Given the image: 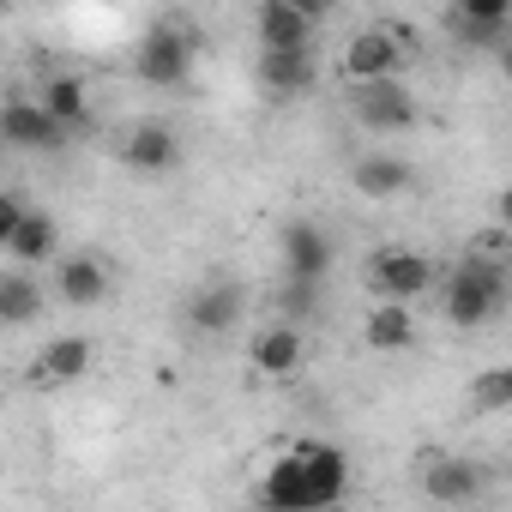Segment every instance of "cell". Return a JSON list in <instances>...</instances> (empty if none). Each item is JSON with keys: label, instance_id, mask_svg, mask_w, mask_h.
Here are the masks:
<instances>
[{"label": "cell", "instance_id": "obj_25", "mask_svg": "<svg viewBox=\"0 0 512 512\" xmlns=\"http://www.w3.org/2000/svg\"><path fill=\"white\" fill-rule=\"evenodd\" d=\"M452 19H470V25H494V19H512V0H458Z\"/></svg>", "mask_w": 512, "mask_h": 512}, {"label": "cell", "instance_id": "obj_4", "mask_svg": "<svg viewBox=\"0 0 512 512\" xmlns=\"http://www.w3.org/2000/svg\"><path fill=\"white\" fill-rule=\"evenodd\" d=\"M404 43H410V31L404 25H368V31H356L350 43H344V79L350 85H368V79H386V73H398L404 67Z\"/></svg>", "mask_w": 512, "mask_h": 512}, {"label": "cell", "instance_id": "obj_7", "mask_svg": "<svg viewBox=\"0 0 512 512\" xmlns=\"http://www.w3.org/2000/svg\"><path fill=\"white\" fill-rule=\"evenodd\" d=\"M278 253H284V278L326 284V272H332V241H326V229H320V223L290 217V223L278 229Z\"/></svg>", "mask_w": 512, "mask_h": 512}, {"label": "cell", "instance_id": "obj_23", "mask_svg": "<svg viewBox=\"0 0 512 512\" xmlns=\"http://www.w3.org/2000/svg\"><path fill=\"white\" fill-rule=\"evenodd\" d=\"M452 37H458V49H488V55H500V49L512 43V19H494V25L452 19Z\"/></svg>", "mask_w": 512, "mask_h": 512}, {"label": "cell", "instance_id": "obj_14", "mask_svg": "<svg viewBox=\"0 0 512 512\" xmlns=\"http://www.w3.org/2000/svg\"><path fill=\"white\" fill-rule=\"evenodd\" d=\"M55 296L67 308H97L109 296V266L97 253H67V260H55Z\"/></svg>", "mask_w": 512, "mask_h": 512}, {"label": "cell", "instance_id": "obj_9", "mask_svg": "<svg viewBox=\"0 0 512 512\" xmlns=\"http://www.w3.org/2000/svg\"><path fill=\"white\" fill-rule=\"evenodd\" d=\"M482 488H488V464L482 458H428L422 464V494L440 500V506L482 500Z\"/></svg>", "mask_w": 512, "mask_h": 512}, {"label": "cell", "instance_id": "obj_19", "mask_svg": "<svg viewBox=\"0 0 512 512\" xmlns=\"http://www.w3.org/2000/svg\"><path fill=\"white\" fill-rule=\"evenodd\" d=\"M43 308H49V290L25 266H13L7 278H0V320L7 326H31V320H43Z\"/></svg>", "mask_w": 512, "mask_h": 512}, {"label": "cell", "instance_id": "obj_15", "mask_svg": "<svg viewBox=\"0 0 512 512\" xmlns=\"http://www.w3.org/2000/svg\"><path fill=\"white\" fill-rule=\"evenodd\" d=\"M266 97H302L314 85V55L308 49H260V67H253Z\"/></svg>", "mask_w": 512, "mask_h": 512}, {"label": "cell", "instance_id": "obj_21", "mask_svg": "<svg viewBox=\"0 0 512 512\" xmlns=\"http://www.w3.org/2000/svg\"><path fill=\"white\" fill-rule=\"evenodd\" d=\"M350 181H356V193H368V199H392V193H404L410 187V163L404 157H362L356 169H350Z\"/></svg>", "mask_w": 512, "mask_h": 512}, {"label": "cell", "instance_id": "obj_28", "mask_svg": "<svg viewBox=\"0 0 512 512\" xmlns=\"http://www.w3.org/2000/svg\"><path fill=\"white\" fill-rule=\"evenodd\" d=\"M494 67H500V79H506V85H512V43H506V49H500V55H494Z\"/></svg>", "mask_w": 512, "mask_h": 512}, {"label": "cell", "instance_id": "obj_22", "mask_svg": "<svg viewBox=\"0 0 512 512\" xmlns=\"http://www.w3.org/2000/svg\"><path fill=\"white\" fill-rule=\"evenodd\" d=\"M470 410H476V416H506V410H512V362L482 368V374L470 380Z\"/></svg>", "mask_w": 512, "mask_h": 512}, {"label": "cell", "instance_id": "obj_11", "mask_svg": "<svg viewBox=\"0 0 512 512\" xmlns=\"http://www.w3.org/2000/svg\"><path fill=\"white\" fill-rule=\"evenodd\" d=\"M97 362V344L85 332H67V338H49L31 362V386H73L85 368Z\"/></svg>", "mask_w": 512, "mask_h": 512}, {"label": "cell", "instance_id": "obj_18", "mask_svg": "<svg viewBox=\"0 0 512 512\" xmlns=\"http://www.w3.org/2000/svg\"><path fill=\"white\" fill-rule=\"evenodd\" d=\"M362 344L368 350H410L416 344V314H410V302H374L368 308V320H362Z\"/></svg>", "mask_w": 512, "mask_h": 512}, {"label": "cell", "instance_id": "obj_6", "mask_svg": "<svg viewBox=\"0 0 512 512\" xmlns=\"http://www.w3.org/2000/svg\"><path fill=\"white\" fill-rule=\"evenodd\" d=\"M356 121L374 127V133H404V127L416 121V97H410V85H404L398 73L356 85Z\"/></svg>", "mask_w": 512, "mask_h": 512}, {"label": "cell", "instance_id": "obj_24", "mask_svg": "<svg viewBox=\"0 0 512 512\" xmlns=\"http://www.w3.org/2000/svg\"><path fill=\"white\" fill-rule=\"evenodd\" d=\"M314 308H320V284H308V278H284V290H278V314L284 320H314Z\"/></svg>", "mask_w": 512, "mask_h": 512}, {"label": "cell", "instance_id": "obj_12", "mask_svg": "<svg viewBox=\"0 0 512 512\" xmlns=\"http://www.w3.org/2000/svg\"><path fill=\"white\" fill-rule=\"evenodd\" d=\"M247 356H253V368H260L266 380H290V374L302 368V356H308L302 326H296V320H278V326H266V332H253Z\"/></svg>", "mask_w": 512, "mask_h": 512}, {"label": "cell", "instance_id": "obj_10", "mask_svg": "<svg viewBox=\"0 0 512 512\" xmlns=\"http://www.w3.org/2000/svg\"><path fill=\"white\" fill-rule=\"evenodd\" d=\"M175 157H181V145H175V127H169V121H139V127H127V139H121V163H127L133 175H169Z\"/></svg>", "mask_w": 512, "mask_h": 512}, {"label": "cell", "instance_id": "obj_20", "mask_svg": "<svg viewBox=\"0 0 512 512\" xmlns=\"http://www.w3.org/2000/svg\"><path fill=\"white\" fill-rule=\"evenodd\" d=\"M43 109H49V115H55L67 133L91 127V97H85V79H73V73L49 79V85H43Z\"/></svg>", "mask_w": 512, "mask_h": 512}, {"label": "cell", "instance_id": "obj_1", "mask_svg": "<svg viewBox=\"0 0 512 512\" xmlns=\"http://www.w3.org/2000/svg\"><path fill=\"white\" fill-rule=\"evenodd\" d=\"M350 494V452L332 440H296L260 482V500L272 512H320Z\"/></svg>", "mask_w": 512, "mask_h": 512}, {"label": "cell", "instance_id": "obj_2", "mask_svg": "<svg viewBox=\"0 0 512 512\" xmlns=\"http://www.w3.org/2000/svg\"><path fill=\"white\" fill-rule=\"evenodd\" d=\"M506 302V266L494 260V253H476L470 247V260H458L446 278H440V308L458 332H476L500 314Z\"/></svg>", "mask_w": 512, "mask_h": 512}, {"label": "cell", "instance_id": "obj_8", "mask_svg": "<svg viewBox=\"0 0 512 512\" xmlns=\"http://www.w3.org/2000/svg\"><path fill=\"white\" fill-rule=\"evenodd\" d=\"M241 314H247V290L229 284V278H217V284L193 290V302H187L181 320H187V332H199V338H223V332L241 326Z\"/></svg>", "mask_w": 512, "mask_h": 512}, {"label": "cell", "instance_id": "obj_13", "mask_svg": "<svg viewBox=\"0 0 512 512\" xmlns=\"http://www.w3.org/2000/svg\"><path fill=\"white\" fill-rule=\"evenodd\" d=\"M0 133H7V145H19V151H55V145L67 139V127L43 109V97H37V103L13 97L7 115H0Z\"/></svg>", "mask_w": 512, "mask_h": 512}, {"label": "cell", "instance_id": "obj_17", "mask_svg": "<svg viewBox=\"0 0 512 512\" xmlns=\"http://www.w3.org/2000/svg\"><path fill=\"white\" fill-rule=\"evenodd\" d=\"M260 49H308L314 37V13H302L296 0H260Z\"/></svg>", "mask_w": 512, "mask_h": 512}, {"label": "cell", "instance_id": "obj_5", "mask_svg": "<svg viewBox=\"0 0 512 512\" xmlns=\"http://www.w3.org/2000/svg\"><path fill=\"white\" fill-rule=\"evenodd\" d=\"M133 67H139V79H145L151 91H175V85H187V73H193V37L175 31V25H157V31H145Z\"/></svg>", "mask_w": 512, "mask_h": 512}, {"label": "cell", "instance_id": "obj_16", "mask_svg": "<svg viewBox=\"0 0 512 512\" xmlns=\"http://www.w3.org/2000/svg\"><path fill=\"white\" fill-rule=\"evenodd\" d=\"M0 247H7L13 266H49L55 253H61V223H55L49 211H25V223L0 241Z\"/></svg>", "mask_w": 512, "mask_h": 512}, {"label": "cell", "instance_id": "obj_26", "mask_svg": "<svg viewBox=\"0 0 512 512\" xmlns=\"http://www.w3.org/2000/svg\"><path fill=\"white\" fill-rule=\"evenodd\" d=\"M19 223H25V199H19V193H7V199H0V241H7Z\"/></svg>", "mask_w": 512, "mask_h": 512}, {"label": "cell", "instance_id": "obj_29", "mask_svg": "<svg viewBox=\"0 0 512 512\" xmlns=\"http://www.w3.org/2000/svg\"><path fill=\"white\" fill-rule=\"evenodd\" d=\"M296 7H302V13H314V19H320V13H326V7H332V0H296Z\"/></svg>", "mask_w": 512, "mask_h": 512}, {"label": "cell", "instance_id": "obj_3", "mask_svg": "<svg viewBox=\"0 0 512 512\" xmlns=\"http://www.w3.org/2000/svg\"><path fill=\"white\" fill-rule=\"evenodd\" d=\"M434 278H440V266L428 260V253H416V247H380L368 260L374 302H416V296L434 290Z\"/></svg>", "mask_w": 512, "mask_h": 512}, {"label": "cell", "instance_id": "obj_27", "mask_svg": "<svg viewBox=\"0 0 512 512\" xmlns=\"http://www.w3.org/2000/svg\"><path fill=\"white\" fill-rule=\"evenodd\" d=\"M494 217H500V229L512 235V187H500V199H494Z\"/></svg>", "mask_w": 512, "mask_h": 512}]
</instances>
